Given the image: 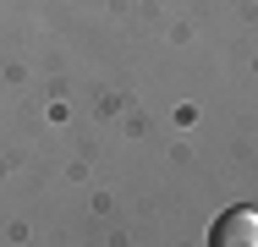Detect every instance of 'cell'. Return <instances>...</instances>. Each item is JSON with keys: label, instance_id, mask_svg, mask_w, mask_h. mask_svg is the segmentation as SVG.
Wrapping results in <instances>:
<instances>
[{"label": "cell", "instance_id": "cell-1", "mask_svg": "<svg viewBox=\"0 0 258 247\" xmlns=\"http://www.w3.org/2000/svg\"><path fill=\"white\" fill-rule=\"evenodd\" d=\"M209 242L214 247H258V209H247V203L225 209V214L209 225Z\"/></svg>", "mask_w": 258, "mask_h": 247}]
</instances>
